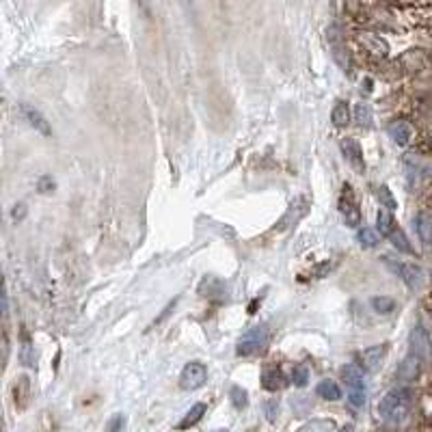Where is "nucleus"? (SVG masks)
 <instances>
[{"mask_svg": "<svg viewBox=\"0 0 432 432\" xmlns=\"http://www.w3.org/2000/svg\"><path fill=\"white\" fill-rule=\"evenodd\" d=\"M411 409H413V391L407 387H400V389H391L389 394L380 400L378 415L383 421H387L391 426H400L407 421Z\"/></svg>", "mask_w": 432, "mask_h": 432, "instance_id": "nucleus-1", "label": "nucleus"}, {"mask_svg": "<svg viewBox=\"0 0 432 432\" xmlns=\"http://www.w3.org/2000/svg\"><path fill=\"white\" fill-rule=\"evenodd\" d=\"M344 380H346V387H348V400L352 407H363L366 404V396H368V389H366V376H363V370L359 366H346L344 368Z\"/></svg>", "mask_w": 432, "mask_h": 432, "instance_id": "nucleus-2", "label": "nucleus"}, {"mask_svg": "<svg viewBox=\"0 0 432 432\" xmlns=\"http://www.w3.org/2000/svg\"><path fill=\"white\" fill-rule=\"evenodd\" d=\"M266 346H268V331L264 327H255V329L247 331L243 335V339L238 341V355L240 357H253V355H259Z\"/></svg>", "mask_w": 432, "mask_h": 432, "instance_id": "nucleus-3", "label": "nucleus"}, {"mask_svg": "<svg viewBox=\"0 0 432 432\" xmlns=\"http://www.w3.org/2000/svg\"><path fill=\"white\" fill-rule=\"evenodd\" d=\"M206 380H208V370H206V366L199 363V361H192V363H188V366L182 370L180 387L186 389V391H194V389L204 387Z\"/></svg>", "mask_w": 432, "mask_h": 432, "instance_id": "nucleus-4", "label": "nucleus"}, {"mask_svg": "<svg viewBox=\"0 0 432 432\" xmlns=\"http://www.w3.org/2000/svg\"><path fill=\"white\" fill-rule=\"evenodd\" d=\"M385 262H387V266L394 270L409 288H419V286L424 284V272H421L419 266H415V264H404V262H391L389 257H385Z\"/></svg>", "mask_w": 432, "mask_h": 432, "instance_id": "nucleus-5", "label": "nucleus"}, {"mask_svg": "<svg viewBox=\"0 0 432 432\" xmlns=\"http://www.w3.org/2000/svg\"><path fill=\"white\" fill-rule=\"evenodd\" d=\"M409 346H411V355L419 357L421 361L430 357V352H432V339H430L428 331L424 329V325H415V327L411 329Z\"/></svg>", "mask_w": 432, "mask_h": 432, "instance_id": "nucleus-6", "label": "nucleus"}, {"mask_svg": "<svg viewBox=\"0 0 432 432\" xmlns=\"http://www.w3.org/2000/svg\"><path fill=\"white\" fill-rule=\"evenodd\" d=\"M339 210H341V216H344V223L348 227H359L361 225V210L357 206V199L352 197L350 192V186H344V192H341V199H339Z\"/></svg>", "mask_w": 432, "mask_h": 432, "instance_id": "nucleus-7", "label": "nucleus"}, {"mask_svg": "<svg viewBox=\"0 0 432 432\" xmlns=\"http://www.w3.org/2000/svg\"><path fill=\"white\" fill-rule=\"evenodd\" d=\"M339 147H341V153H344V158L348 160V165L357 173H366V160H363L361 145L355 139H344Z\"/></svg>", "mask_w": 432, "mask_h": 432, "instance_id": "nucleus-8", "label": "nucleus"}, {"mask_svg": "<svg viewBox=\"0 0 432 432\" xmlns=\"http://www.w3.org/2000/svg\"><path fill=\"white\" fill-rule=\"evenodd\" d=\"M327 39H329L331 50H333V59L339 63V67H344L346 71H350V57H348V50H346L344 44H341L339 26H331V28L327 30Z\"/></svg>", "mask_w": 432, "mask_h": 432, "instance_id": "nucleus-9", "label": "nucleus"}, {"mask_svg": "<svg viewBox=\"0 0 432 432\" xmlns=\"http://www.w3.org/2000/svg\"><path fill=\"white\" fill-rule=\"evenodd\" d=\"M387 344H380V346H372V348H368V350H363L361 352V361H363V368L368 370V372H378L380 370V366H383V361H385V357H387Z\"/></svg>", "mask_w": 432, "mask_h": 432, "instance_id": "nucleus-10", "label": "nucleus"}, {"mask_svg": "<svg viewBox=\"0 0 432 432\" xmlns=\"http://www.w3.org/2000/svg\"><path fill=\"white\" fill-rule=\"evenodd\" d=\"M309 212V204L305 202V199H296L292 206H290V210H288V214L281 218V223H279V231H284V229H288V227H292V225H296L305 214Z\"/></svg>", "mask_w": 432, "mask_h": 432, "instance_id": "nucleus-11", "label": "nucleus"}, {"mask_svg": "<svg viewBox=\"0 0 432 432\" xmlns=\"http://www.w3.org/2000/svg\"><path fill=\"white\" fill-rule=\"evenodd\" d=\"M419 372H421V359L415 357V355H411V352H409V357L400 363L396 376H398V380L411 383V380H415V378L419 376Z\"/></svg>", "mask_w": 432, "mask_h": 432, "instance_id": "nucleus-12", "label": "nucleus"}, {"mask_svg": "<svg viewBox=\"0 0 432 432\" xmlns=\"http://www.w3.org/2000/svg\"><path fill=\"white\" fill-rule=\"evenodd\" d=\"M22 115L26 117L28 124H30L35 130H39V132L46 134V136L52 134V130H50V126H48V122H46V117L39 112L37 108H33V106H28V104H22Z\"/></svg>", "mask_w": 432, "mask_h": 432, "instance_id": "nucleus-13", "label": "nucleus"}, {"mask_svg": "<svg viewBox=\"0 0 432 432\" xmlns=\"http://www.w3.org/2000/svg\"><path fill=\"white\" fill-rule=\"evenodd\" d=\"M387 132H389V136L394 139V143H398V145H409V141L413 139V128H411V124L409 122H394V124H389V128H387Z\"/></svg>", "mask_w": 432, "mask_h": 432, "instance_id": "nucleus-14", "label": "nucleus"}, {"mask_svg": "<svg viewBox=\"0 0 432 432\" xmlns=\"http://www.w3.org/2000/svg\"><path fill=\"white\" fill-rule=\"evenodd\" d=\"M413 223H415V231H417V235H419V240H421L426 247H430V245H432V218H430L426 212H419Z\"/></svg>", "mask_w": 432, "mask_h": 432, "instance_id": "nucleus-15", "label": "nucleus"}, {"mask_svg": "<svg viewBox=\"0 0 432 432\" xmlns=\"http://www.w3.org/2000/svg\"><path fill=\"white\" fill-rule=\"evenodd\" d=\"M262 385L268 391H277V389H281L286 385V378H284V374L277 368H268L262 374Z\"/></svg>", "mask_w": 432, "mask_h": 432, "instance_id": "nucleus-16", "label": "nucleus"}, {"mask_svg": "<svg viewBox=\"0 0 432 432\" xmlns=\"http://www.w3.org/2000/svg\"><path fill=\"white\" fill-rule=\"evenodd\" d=\"M13 396H16V404H18L20 409H24L26 402H28V396H30V380H28V376L22 374V376L16 380V385H13Z\"/></svg>", "mask_w": 432, "mask_h": 432, "instance_id": "nucleus-17", "label": "nucleus"}, {"mask_svg": "<svg viewBox=\"0 0 432 432\" xmlns=\"http://www.w3.org/2000/svg\"><path fill=\"white\" fill-rule=\"evenodd\" d=\"M361 44H363L370 52H374V54H378V57H387V52H389V46L383 42V39L376 37V35H370V33L361 35Z\"/></svg>", "mask_w": 432, "mask_h": 432, "instance_id": "nucleus-18", "label": "nucleus"}, {"mask_svg": "<svg viewBox=\"0 0 432 432\" xmlns=\"http://www.w3.org/2000/svg\"><path fill=\"white\" fill-rule=\"evenodd\" d=\"M318 396L320 398H325V400H339L341 398V389H339V385L335 383V380H320V385H318Z\"/></svg>", "mask_w": 432, "mask_h": 432, "instance_id": "nucleus-19", "label": "nucleus"}, {"mask_svg": "<svg viewBox=\"0 0 432 432\" xmlns=\"http://www.w3.org/2000/svg\"><path fill=\"white\" fill-rule=\"evenodd\" d=\"M376 225H378V231H380V235H389L394 233L396 229H398V225H396V221H394V216H391L387 210H380L378 214H376Z\"/></svg>", "mask_w": 432, "mask_h": 432, "instance_id": "nucleus-20", "label": "nucleus"}, {"mask_svg": "<svg viewBox=\"0 0 432 432\" xmlns=\"http://www.w3.org/2000/svg\"><path fill=\"white\" fill-rule=\"evenodd\" d=\"M206 411H208V409H206V404H202V402H199V404H194V407H192V409H190V411L184 415V419L180 421V428H182V430H186V428L194 426L197 421H202V417L206 415Z\"/></svg>", "mask_w": 432, "mask_h": 432, "instance_id": "nucleus-21", "label": "nucleus"}, {"mask_svg": "<svg viewBox=\"0 0 432 432\" xmlns=\"http://www.w3.org/2000/svg\"><path fill=\"white\" fill-rule=\"evenodd\" d=\"M333 430H335L333 419H311L303 428H298V432H333Z\"/></svg>", "mask_w": 432, "mask_h": 432, "instance_id": "nucleus-22", "label": "nucleus"}, {"mask_svg": "<svg viewBox=\"0 0 432 432\" xmlns=\"http://www.w3.org/2000/svg\"><path fill=\"white\" fill-rule=\"evenodd\" d=\"M331 119H333V124H335L337 128H341V126L348 124V119H350V108H348L346 102H337V104H335V108H333V112H331Z\"/></svg>", "mask_w": 432, "mask_h": 432, "instance_id": "nucleus-23", "label": "nucleus"}, {"mask_svg": "<svg viewBox=\"0 0 432 432\" xmlns=\"http://www.w3.org/2000/svg\"><path fill=\"white\" fill-rule=\"evenodd\" d=\"M355 117H357V122H359L361 128H370L372 126V106L366 104V102L357 104L355 106Z\"/></svg>", "mask_w": 432, "mask_h": 432, "instance_id": "nucleus-24", "label": "nucleus"}, {"mask_svg": "<svg viewBox=\"0 0 432 432\" xmlns=\"http://www.w3.org/2000/svg\"><path fill=\"white\" fill-rule=\"evenodd\" d=\"M229 398H231V404H233L235 409H245V407L249 404L247 391H245L243 387H238V385H233V387L229 389Z\"/></svg>", "mask_w": 432, "mask_h": 432, "instance_id": "nucleus-25", "label": "nucleus"}, {"mask_svg": "<svg viewBox=\"0 0 432 432\" xmlns=\"http://www.w3.org/2000/svg\"><path fill=\"white\" fill-rule=\"evenodd\" d=\"M376 197H378L380 206L387 208V210H396L398 208V202L394 199V194H391V190L387 186H378L376 188Z\"/></svg>", "mask_w": 432, "mask_h": 432, "instance_id": "nucleus-26", "label": "nucleus"}, {"mask_svg": "<svg viewBox=\"0 0 432 432\" xmlns=\"http://www.w3.org/2000/svg\"><path fill=\"white\" fill-rule=\"evenodd\" d=\"M20 361H22L26 368H33V366H35V361H37L35 346H33L28 339H24V344H22V348H20Z\"/></svg>", "mask_w": 432, "mask_h": 432, "instance_id": "nucleus-27", "label": "nucleus"}, {"mask_svg": "<svg viewBox=\"0 0 432 432\" xmlns=\"http://www.w3.org/2000/svg\"><path fill=\"white\" fill-rule=\"evenodd\" d=\"M389 240H391V245H394L398 251H404V253H413V247L409 245V238L404 235V231L402 229H396L394 233L389 235Z\"/></svg>", "mask_w": 432, "mask_h": 432, "instance_id": "nucleus-28", "label": "nucleus"}, {"mask_svg": "<svg viewBox=\"0 0 432 432\" xmlns=\"http://www.w3.org/2000/svg\"><path fill=\"white\" fill-rule=\"evenodd\" d=\"M359 245L363 247V249H374L380 240H378V235H376V231H372V229H368V227H363L361 231H359Z\"/></svg>", "mask_w": 432, "mask_h": 432, "instance_id": "nucleus-29", "label": "nucleus"}, {"mask_svg": "<svg viewBox=\"0 0 432 432\" xmlns=\"http://www.w3.org/2000/svg\"><path fill=\"white\" fill-rule=\"evenodd\" d=\"M372 307H374V311H378V313H389V311H394L396 303H394V298L376 296V298H372Z\"/></svg>", "mask_w": 432, "mask_h": 432, "instance_id": "nucleus-30", "label": "nucleus"}, {"mask_svg": "<svg viewBox=\"0 0 432 432\" xmlns=\"http://www.w3.org/2000/svg\"><path fill=\"white\" fill-rule=\"evenodd\" d=\"M126 415H122V413H117V415H112L110 417V421H108V426H106V432H122L124 428H126Z\"/></svg>", "mask_w": 432, "mask_h": 432, "instance_id": "nucleus-31", "label": "nucleus"}, {"mask_svg": "<svg viewBox=\"0 0 432 432\" xmlns=\"http://www.w3.org/2000/svg\"><path fill=\"white\" fill-rule=\"evenodd\" d=\"M292 380H294L296 387H305L307 380H309V370L305 366H296L294 372H292Z\"/></svg>", "mask_w": 432, "mask_h": 432, "instance_id": "nucleus-32", "label": "nucleus"}, {"mask_svg": "<svg viewBox=\"0 0 432 432\" xmlns=\"http://www.w3.org/2000/svg\"><path fill=\"white\" fill-rule=\"evenodd\" d=\"M264 411H266L268 421H274V419H277V415H279V402H277V398L268 400V402L264 404Z\"/></svg>", "mask_w": 432, "mask_h": 432, "instance_id": "nucleus-33", "label": "nucleus"}, {"mask_svg": "<svg viewBox=\"0 0 432 432\" xmlns=\"http://www.w3.org/2000/svg\"><path fill=\"white\" fill-rule=\"evenodd\" d=\"M52 188H54L52 177H42V180H39V190H42V192H50Z\"/></svg>", "mask_w": 432, "mask_h": 432, "instance_id": "nucleus-34", "label": "nucleus"}, {"mask_svg": "<svg viewBox=\"0 0 432 432\" xmlns=\"http://www.w3.org/2000/svg\"><path fill=\"white\" fill-rule=\"evenodd\" d=\"M24 216H26V206H24V204H18V206L13 208V218H16V221H22Z\"/></svg>", "mask_w": 432, "mask_h": 432, "instance_id": "nucleus-35", "label": "nucleus"}, {"mask_svg": "<svg viewBox=\"0 0 432 432\" xmlns=\"http://www.w3.org/2000/svg\"><path fill=\"white\" fill-rule=\"evenodd\" d=\"M175 303H177V300H171V303L167 305V309L163 311V316H160V318H156V322H163V320H165V318L169 316V313H171V309L175 307Z\"/></svg>", "mask_w": 432, "mask_h": 432, "instance_id": "nucleus-36", "label": "nucleus"}, {"mask_svg": "<svg viewBox=\"0 0 432 432\" xmlns=\"http://www.w3.org/2000/svg\"><path fill=\"white\" fill-rule=\"evenodd\" d=\"M7 313H9V296H7V288L3 290V316L7 318Z\"/></svg>", "mask_w": 432, "mask_h": 432, "instance_id": "nucleus-37", "label": "nucleus"}, {"mask_svg": "<svg viewBox=\"0 0 432 432\" xmlns=\"http://www.w3.org/2000/svg\"><path fill=\"white\" fill-rule=\"evenodd\" d=\"M341 432H355V426H352V424H348Z\"/></svg>", "mask_w": 432, "mask_h": 432, "instance_id": "nucleus-38", "label": "nucleus"}, {"mask_svg": "<svg viewBox=\"0 0 432 432\" xmlns=\"http://www.w3.org/2000/svg\"><path fill=\"white\" fill-rule=\"evenodd\" d=\"M212 432H229V430H212Z\"/></svg>", "mask_w": 432, "mask_h": 432, "instance_id": "nucleus-39", "label": "nucleus"}]
</instances>
